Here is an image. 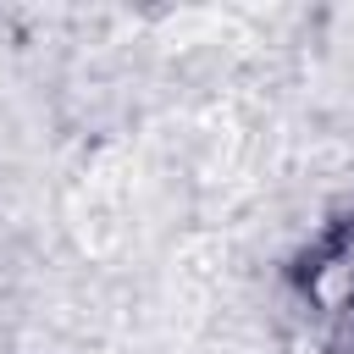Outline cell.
<instances>
[{
	"mask_svg": "<svg viewBox=\"0 0 354 354\" xmlns=\"http://www.w3.org/2000/svg\"><path fill=\"white\" fill-rule=\"evenodd\" d=\"M304 299L321 315H348L354 310V232H337L321 243L304 266Z\"/></svg>",
	"mask_w": 354,
	"mask_h": 354,
	"instance_id": "6da1fadb",
	"label": "cell"
}]
</instances>
